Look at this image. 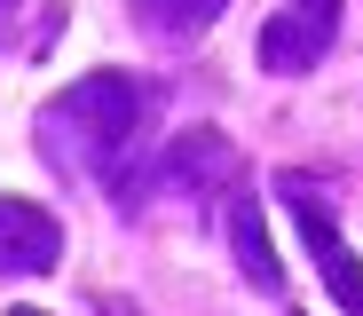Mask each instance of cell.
Returning <instances> with one entry per match:
<instances>
[{"label":"cell","mask_w":363,"mask_h":316,"mask_svg":"<svg viewBox=\"0 0 363 316\" xmlns=\"http://www.w3.org/2000/svg\"><path fill=\"white\" fill-rule=\"evenodd\" d=\"M332 16H340V0H300V9H284L261 32V63L269 72H308L324 55V40H332Z\"/></svg>","instance_id":"6da1fadb"},{"label":"cell","mask_w":363,"mask_h":316,"mask_svg":"<svg viewBox=\"0 0 363 316\" xmlns=\"http://www.w3.org/2000/svg\"><path fill=\"white\" fill-rule=\"evenodd\" d=\"M300 237H308L316 269H332V300H340L347 316H363V261L340 245V222H332L324 206H308V214H300Z\"/></svg>","instance_id":"7a4b0ae2"},{"label":"cell","mask_w":363,"mask_h":316,"mask_svg":"<svg viewBox=\"0 0 363 316\" xmlns=\"http://www.w3.org/2000/svg\"><path fill=\"white\" fill-rule=\"evenodd\" d=\"M55 261V222L24 198H0V269H48Z\"/></svg>","instance_id":"3957f363"},{"label":"cell","mask_w":363,"mask_h":316,"mask_svg":"<svg viewBox=\"0 0 363 316\" xmlns=\"http://www.w3.org/2000/svg\"><path fill=\"white\" fill-rule=\"evenodd\" d=\"M229 237H237V261H245V277H253L261 293H277V285H284V269H277V253H269V237H261V214H253V206H237Z\"/></svg>","instance_id":"277c9868"},{"label":"cell","mask_w":363,"mask_h":316,"mask_svg":"<svg viewBox=\"0 0 363 316\" xmlns=\"http://www.w3.org/2000/svg\"><path fill=\"white\" fill-rule=\"evenodd\" d=\"M135 9H143L150 24H166V32H198V24L221 9V0H135Z\"/></svg>","instance_id":"5b68a950"},{"label":"cell","mask_w":363,"mask_h":316,"mask_svg":"<svg viewBox=\"0 0 363 316\" xmlns=\"http://www.w3.org/2000/svg\"><path fill=\"white\" fill-rule=\"evenodd\" d=\"M16 316H40V308H16Z\"/></svg>","instance_id":"8992f818"}]
</instances>
